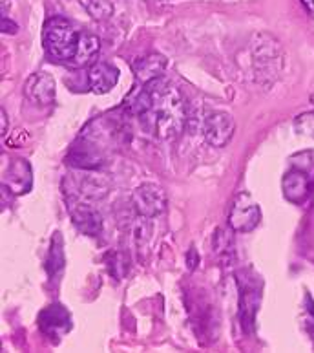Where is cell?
Wrapping results in <instances>:
<instances>
[{"instance_id": "cell-18", "label": "cell", "mask_w": 314, "mask_h": 353, "mask_svg": "<svg viewBox=\"0 0 314 353\" xmlns=\"http://www.w3.org/2000/svg\"><path fill=\"white\" fill-rule=\"evenodd\" d=\"M64 242L61 232H55L52 238V245H50V253H48L46 260V271L50 274V279H55L59 274L63 273L64 269Z\"/></svg>"}, {"instance_id": "cell-19", "label": "cell", "mask_w": 314, "mask_h": 353, "mask_svg": "<svg viewBox=\"0 0 314 353\" xmlns=\"http://www.w3.org/2000/svg\"><path fill=\"white\" fill-rule=\"evenodd\" d=\"M81 4L95 21H106L114 15V4L110 0H81Z\"/></svg>"}, {"instance_id": "cell-10", "label": "cell", "mask_w": 314, "mask_h": 353, "mask_svg": "<svg viewBox=\"0 0 314 353\" xmlns=\"http://www.w3.org/2000/svg\"><path fill=\"white\" fill-rule=\"evenodd\" d=\"M24 94L32 103L39 106H50L55 103L57 85L55 79L48 72H37L33 74L24 85Z\"/></svg>"}, {"instance_id": "cell-17", "label": "cell", "mask_w": 314, "mask_h": 353, "mask_svg": "<svg viewBox=\"0 0 314 353\" xmlns=\"http://www.w3.org/2000/svg\"><path fill=\"white\" fill-rule=\"evenodd\" d=\"M258 307H260V290H254L249 285L241 293V321H243L247 332H251L252 326H254V316H256Z\"/></svg>"}, {"instance_id": "cell-21", "label": "cell", "mask_w": 314, "mask_h": 353, "mask_svg": "<svg viewBox=\"0 0 314 353\" xmlns=\"http://www.w3.org/2000/svg\"><path fill=\"white\" fill-rule=\"evenodd\" d=\"M294 130H296L300 136H307L314 139V110L300 114V116L294 119Z\"/></svg>"}, {"instance_id": "cell-22", "label": "cell", "mask_w": 314, "mask_h": 353, "mask_svg": "<svg viewBox=\"0 0 314 353\" xmlns=\"http://www.w3.org/2000/svg\"><path fill=\"white\" fill-rule=\"evenodd\" d=\"M2 32L8 33V35H15V33L19 32V26H17L15 22H11L8 17H4V19H2Z\"/></svg>"}, {"instance_id": "cell-3", "label": "cell", "mask_w": 314, "mask_h": 353, "mask_svg": "<svg viewBox=\"0 0 314 353\" xmlns=\"http://www.w3.org/2000/svg\"><path fill=\"white\" fill-rule=\"evenodd\" d=\"M254 63L258 75H263V79H276L282 72V48L276 39L267 33H258L254 41Z\"/></svg>"}, {"instance_id": "cell-7", "label": "cell", "mask_w": 314, "mask_h": 353, "mask_svg": "<svg viewBox=\"0 0 314 353\" xmlns=\"http://www.w3.org/2000/svg\"><path fill=\"white\" fill-rule=\"evenodd\" d=\"M39 327L48 337L61 339L74 327V321L63 304H50L39 315Z\"/></svg>"}, {"instance_id": "cell-15", "label": "cell", "mask_w": 314, "mask_h": 353, "mask_svg": "<svg viewBox=\"0 0 314 353\" xmlns=\"http://www.w3.org/2000/svg\"><path fill=\"white\" fill-rule=\"evenodd\" d=\"M99 50H101V41L97 35H94V33L81 32L77 53H75V59H74V63H72V66H75V68H83V66L90 64L95 57H97Z\"/></svg>"}, {"instance_id": "cell-9", "label": "cell", "mask_w": 314, "mask_h": 353, "mask_svg": "<svg viewBox=\"0 0 314 353\" xmlns=\"http://www.w3.org/2000/svg\"><path fill=\"white\" fill-rule=\"evenodd\" d=\"M2 185H4L6 189L10 190L13 196L26 194L28 190H32L33 185L32 165L22 158L11 159L10 165H8V169L4 170Z\"/></svg>"}, {"instance_id": "cell-6", "label": "cell", "mask_w": 314, "mask_h": 353, "mask_svg": "<svg viewBox=\"0 0 314 353\" xmlns=\"http://www.w3.org/2000/svg\"><path fill=\"white\" fill-rule=\"evenodd\" d=\"M234 132L236 125L231 114H227V112H212V114L205 117L203 137L210 147H227L232 137H234Z\"/></svg>"}, {"instance_id": "cell-2", "label": "cell", "mask_w": 314, "mask_h": 353, "mask_svg": "<svg viewBox=\"0 0 314 353\" xmlns=\"http://www.w3.org/2000/svg\"><path fill=\"white\" fill-rule=\"evenodd\" d=\"M81 32L64 17H52L48 19L42 30V44L44 50L53 61L72 64L78 48Z\"/></svg>"}, {"instance_id": "cell-4", "label": "cell", "mask_w": 314, "mask_h": 353, "mask_svg": "<svg viewBox=\"0 0 314 353\" xmlns=\"http://www.w3.org/2000/svg\"><path fill=\"white\" fill-rule=\"evenodd\" d=\"M132 207L137 212V216L147 220L157 218L167 209V192L156 183L139 185L132 194Z\"/></svg>"}, {"instance_id": "cell-23", "label": "cell", "mask_w": 314, "mask_h": 353, "mask_svg": "<svg viewBox=\"0 0 314 353\" xmlns=\"http://www.w3.org/2000/svg\"><path fill=\"white\" fill-rule=\"evenodd\" d=\"M187 262H189V269H196V265H198V262H199L196 249H190V253L187 254Z\"/></svg>"}, {"instance_id": "cell-20", "label": "cell", "mask_w": 314, "mask_h": 353, "mask_svg": "<svg viewBox=\"0 0 314 353\" xmlns=\"http://www.w3.org/2000/svg\"><path fill=\"white\" fill-rule=\"evenodd\" d=\"M232 232H234V229H232L231 225H229V229H218V231H216V236H214L216 253L225 254L234 248V238H232Z\"/></svg>"}, {"instance_id": "cell-24", "label": "cell", "mask_w": 314, "mask_h": 353, "mask_svg": "<svg viewBox=\"0 0 314 353\" xmlns=\"http://www.w3.org/2000/svg\"><path fill=\"white\" fill-rule=\"evenodd\" d=\"M0 119H2V136H6L8 134V114H6L4 108L0 110Z\"/></svg>"}, {"instance_id": "cell-5", "label": "cell", "mask_w": 314, "mask_h": 353, "mask_svg": "<svg viewBox=\"0 0 314 353\" xmlns=\"http://www.w3.org/2000/svg\"><path fill=\"white\" fill-rule=\"evenodd\" d=\"M262 220V209L251 194L240 192L232 201L231 212H229V225L234 232H251L260 225Z\"/></svg>"}, {"instance_id": "cell-26", "label": "cell", "mask_w": 314, "mask_h": 353, "mask_svg": "<svg viewBox=\"0 0 314 353\" xmlns=\"http://www.w3.org/2000/svg\"><path fill=\"white\" fill-rule=\"evenodd\" d=\"M311 103H313V105H314V94L311 95Z\"/></svg>"}, {"instance_id": "cell-16", "label": "cell", "mask_w": 314, "mask_h": 353, "mask_svg": "<svg viewBox=\"0 0 314 353\" xmlns=\"http://www.w3.org/2000/svg\"><path fill=\"white\" fill-rule=\"evenodd\" d=\"M103 161V156L97 152V148L84 143V147H74V150L70 152L68 163L77 167V169L94 170L97 169Z\"/></svg>"}, {"instance_id": "cell-25", "label": "cell", "mask_w": 314, "mask_h": 353, "mask_svg": "<svg viewBox=\"0 0 314 353\" xmlns=\"http://www.w3.org/2000/svg\"><path fill=\"white\" fill-rule=\"evenodd\" d=\"M302 2H304V6L311 11V13H314V0H302Z\"/></svg>"}, {"instance_id": "cell-1", "label": "cell", "mask_w": 314, "mask_h": 353, "mask_svg": "<svg viewBox=\"0 0 314 353\" xmlns=\"http://www.w3.org/2000/svg\"><path fill=\"white\" fill-rule=\"evenodd\" d=\"M147 88L152 94V117L156 125L157 136L170 141L181 136L185 130L189 114H187V105L181 92H179L172 83H168L163 77L152 81Z\"/></svg>"}, {"instance_id": "cell-13", "label": "cell", "mask_w": 314, "mask_h": 353, "mask_svg": "<svg viewBox=\"0 0 314 353\" xmlns=\"http://www.w3.org/2000/svg\"><path fill=\"white\" fill-rule=\"evenodd\" d=\"M282 189H283V196H285L291 203L302 205V203H304L311 194L309 176L300 169L289 170L287 174L283 176Z\"/></svg>"}, {"instance_id": "cell-12", "label": "cell", "mask_w": 314, "mask_h": 353, "mask_svg": "<svg viewBox=\"0 0 314 353\" xmlns=\"http://www.w3.org/2000/svg\"><path fill=\"white\" fill-rule=\"evenodd\" d=\"M167 57L161 55V53H148L145 57L137 59L134 63V75H136V81L139 85H150L152 81L159 79L165 74L167 70Z\"/></svg>"}, {"instance_id": "cell-11", "label": "cell", "mask_w": 314, "mask_h": 353, "mask_svg": "<svg viewBox=\"0 0 314 353\" xmlns=\"http://www.w3.org/2000/svg\"><path fill=\"white\" fill-rule=\"evenodd\" d=\"M88 85L94 94H108L119 83V70L110 63H94L88 68Z\"/></svg>"}, {"instance_id": "cell-14", "label": "cell", "mask_w": 314, "mask_h": 353, "mask_svg": "<svg viewBox=\"0 0 314 353\" xmlns=\"http://www.w3.org/2000/svg\"><path fill=\"white\" fill-rule=\"evenodd\" d=\"M74 198H83L84 201H97L103 200L110 192V181L108 178L95 172H88L78 179L77 183L74 181Z\"/></svg>"}, {"instance_id": "cell-8", "label": "cell", "mask_w": 314, "mask_h": 353, "mask_svg": "<svg viewBox=\"0 0 314 353\" xmlns=\"http://www.w3.org/2000/svg\"><path fill=\"white\" fill-rule=\"evenodd\" d=\"M70 216L78 231L86 236H99L103 231V216L90 201H70Z\"/></svg>"}]
</instances>
